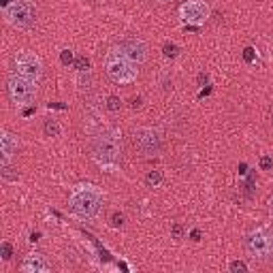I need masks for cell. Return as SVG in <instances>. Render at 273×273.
I'll return each instance as SVG.
<instances>
[{
	"mask_svg": "<svg viewBox=\"0 0 273 273\" xmlns=\"http://www.w3.org/2000/svg\"><path fill=\"white\" fill-rule=\"evenodd\" d=\"M19 269H21V273H49L52 271V265L47 263V258L41 252H30L21 260Z\"/></svg>",
	"mask_w": 273,
	"mask_h": 273,
	"instance_id": "8fae6325",
	"label": "cell"
},
{
	"mask_svg": "<svg viewBox=\"0 0 273 273\" xmlns=\"http://www.w3.org/2000/svg\"><path fill=\"white\" fill-rule=\"evenodd\" d=\"M163 55L164 58H169V60H173V58L180 55V47H177L175 43H164L163 45Z\"/></svg>",
	"mask_w": 273,
	"mask_h": 273,
	"instance_id": "2e32d148",
	"label": "cell"
},
{
	"mask_svg": "<svg viewBox=\"0 0 273 273\" xmlns=\"http://www.w3.org/2000/svg\"><path fill=\"white\" fill-rule=\"evenodd\" d=\"M32 113H35V107H32V105H30V107H26V109H24V115H26V118H28V115H32Z\"/></svg>",
	"mask_w": 273,
	"mask_h": 273,
	"instance_id": "f1b7e54d",
	"label": "cell"
},
{
	"mask_svg": "<svg viewBox=\"0 0 273 273\" xmlns=\"http://www.w3.org/2000/svg\"><path fill=\"white\" fill-rule=\"evenodd\" d=\"M7 90H9L11 103H15L18 107H30L36 100L38 83L26 79V77H21L18 73H11L7 81Z\"/></svg>",
	"mask_w": 273,
	"mask_h": 273,
	"instance_id": "5b68a950",
	"label": "cell"
},
{
	"mask_svg": "<svg viewBox=\"0 0 273 273\" xmlns=\"http://www.w3.org/2000/svg\"><path fill=\"white\" fill-rule=\"evenodd\" d=\"M271 166H273L271 156H263V158H260V169H263V171H269Z\"/></svg>",
	"mask_w": 273,
	"mask_h": 273,
	"instance_id": "d4e9b609",
	"label": "cell"
},
{
	"mask_svg": "<svg viewBox=\"0 0 273 273\" xmlns=\"http://www.w3.org/2000/svg\"><path fill=\"white\" fill-rule=\"evenodd\" d=\"M163 182H164V173L160 169H154L146 175V186L147 188H158Z\"/></svg>",
	"mask_w": 273,
	"mask_h": 273,
	"instance_id": "5bb4252c",
	"label": "cell"
},
{
	"mask_svg": "<svg viewBox=\"0 0 273 273\" xmlns=\"http://www.w3.org/2000/svg\"><path fill=\"white\" fill-rule=\"evenodd\" d=\"M271 256H273V254H271Z\"/></svg>",
	"mask_w": 273,
	"mask_h": 273,
	"instance_id": "d6a6232c",
	"label": "cell"
},
{
	"mask_svg": "<svg viewBox=\"0 0 273 273\" xmlns=\"http://www.w3.org/2000/svg\"><path fill=\"white\" fill-rule=\"evenodd\" d=\"M171 237H173L175 241H180V239L186 237V228H183L182 222H175V224L171 226Z\"/></svg>",
	"mask_w": 273,
	"mask_h": 273,
	"instance_id": "d6986e66",
	"label": "cell"
},
{
	"mask_svg": "<svg viewBox=\"0 0 273 273\" xmlns=\"http://www.w3.org/2000/svg\"><path fill=\"white\" fill-rule=\"evenodd\" d=\"M19 149V139L9 130L0 132V154H2V164H9V160L18 154Z\"/></svg>",
	"mask_w": 273,
	"mask_h": 273,
	"instance_id": "7c38bea8",
	"label": "cell"
},
{
	"mask_svg": "<svg viewBox=\"0 0 273 273\" xmlns=\"http://www.w3.org/2000/svg\"><path fill=\"white\" fill-rule=\"evenodd\" d=\"M158 2H171V0H158Z\"/></svg>",
	"mask_w": 273,
	"mask_h": 273,
	"instance_id": "1f68e13d",
	"label": "cell"
},
{
	"mask_svg": "<svg viewBox=\"0 0 273 273\" xmlns=\"http://www.w3.org/2000/svg\"><path fill=\"white\" fill-rule=\"evenodd\" d=\"M90 152L100 169L113 173L122 160V132L118 128H107V130L98 132L92 139Z\"/></svg>",
	"mask_w": 273,
	"mask_h": 273,
	"instance_id": "6da1fadb",
	"label": "cell"
},
{
	"mask_svg": "<svg viewBox=\"0 0 273 273\" xmlns=\"http://www.w3.org/2000/svg\"><path fill=\"white\" fill-rule=\"evenodd\" d=\"M0 256H2V260H11V256H13V246H11L9 241L0 243Z\"/></svg>",
	"mask_w": 273,
	"mask_h": 273,
	"instance_id": "44dd1931",
	"label": "cell"
},
{
	"mask_svg": "<svg viewBox=\"0 0 273 273\" xmlns=\"http://www.w3.org/2000/svg\"><path fill=\"white\" fill-rule=\"evenodd\" d=\"M228 271L231 273H248L250 267L243 263V260H231V263H228Z\"/></svg>",
	"mask_w": 273,
	"mask_h": 273,
	"instance_id": "e0dca14e",
	"label": "cell"
},
{
	"mask_svg": "<svg viewBox=\"0 0 273 273\" xmlns=\"http://www.w3.org/2000/svg\"><path fill=\"white\" fill-rule=\"evenodd\" d=\"M118 47H120L122 52H124L135 64L147 62V55H149V52H147V43H146V41H141V38H137V36L122 38Z\"/></svg>",
	"mask_w": 273,
	"mask_h": 273,
	"instance_id": "30bf717a",
	"label": "cell"
},
{
	"mask_svg": "<svg viewBox=\"0 0 273 273\" xmlns=\"http://www.w3.org/2000/svg\"><path fill=\"white\" fill-rule=\"evenodd\" d=\"M132 143H135V147L139 152L146 154V156H156V154L163 152V147H164V139L160 135V130L149 128V126L137 128V130L132 132Z\"/></svg>",
	"mask_w": 273,
	"mask_h": 273,
	"instance_id": "ba28073f",
	"label": "cell"
},
{
	"mask_svg": "<svg viewBox=\"0 0 273 273\" xmlns=\"http://www.w3.org/2000/svg\"><path fill=\"white\" fill-rule=\"evenodd\" d=\"M190 239H192V241H200V231H199V228H194V231L190 233Z\"/></svg>",
	"mask_w": 273,
	"mask_h": 273,
	"instance_id": "4316f807",
	"label": "cell"
},
{
	"mask_svg": "<svg viewBox=\"0 0 273 273\" xmlns=\"http://www.w3.org/2000/svg\"><path fill=\"white\" fill-rule=\"evenodd\" d=\"M2 18L9 26L18 28V30H28L36 24V2L35 0H11L7 7H2Z\"/></svg>",
	"mask_w": 273,
	"mask_h": 273,
	"instance_id": "277c9868",
	"label": "cell"
},
{
	"mask_svg": "<svg viewBox=\"0 0 273 273\" xmlns=\"http://www.w3.org/2000/svg\"><path fill=\"white\" fill-rule=\"evenodd\" d=\"M124 214H118V211H115L113 216H111V226H115V228H120V226H124Z\"/></svg>",
	"mask_w": 273,
	"mask_h": 273,
	"instance_id": "603a6c76",
	"label": "cell"
},
{
	"mask_svg": "<svg viewBox=\"0 0 273 273\" xmlns=\"http://www.w3.org/2000/svg\"><path fill=\"white\" fill-rule=\"evenodd\" d=\"M103 192L94 183H77L69 194V209L73 211L77 218L81 220H92L98 216L103 207Z\"/></svg>",
	"mask_w": 273,
	"mask_h": 273,
	"instance_id": "7a4b0ae2",
	"label": "cell"
},
{
	"mask_svg": "<svg viewBox=\"0 0 273 273\" xmlns=\"http://www.w3.org/2000/svg\"><path fill=\"white\" fill-rule=\"evenodd\" d=\"M243 248L250 258L267 260L273 254V235L267 228H252L243 239Z\"/></svg>",
	"mask_w": 273,
	"mask_h": 273,
	"instance_id": "8992f818",
	"label": "cell"
},
{
	"mask_svg": "<svg viewBox=\"0 0 273 273\" xmlns=\"http://www.w3.org/2000/svg\"><path fill=\"white\" fill-rule=\"evenodd\" d=\"M43 132H45V137L55 139V137L62 135V126L58 124V120L49 118V120H45V124H43Z\"/></svg>",
	"mask_w": 273,
	"mask_h": 273,
	"instance_id": "4fadbf2b",
	"label": "cell"
},
{
	"mask_svg": "<svg viewBox=\"0 0 273 273\" xmlns=\"http://www.w3.org/2000/svg\"><path fill=\"white\" fill-rule=\"evenodd\" d=\"M13 73H18L21 77L30 81L41 83L43 79V60L41 55L30 52V49H21L13 55Z\"/></svg>",
	"mask_w": 273,
	"mask_h": 273,
	"instance_id": "52a82bcc",
	"label": "cell"
},
{
	"mask_svg": "<svg viewBox=\"0 0 273 273\" xmlns=\"http://www.w3.org/2000/svg\"><path fill=\"white\" fill-rule=\"evenodd\" d=\"M254 55H256L254 47H246V49H243V60H246L248 64H252V62H254Z\"/></svg>",
	"mask_w": 273,
	"mask_h": 273,
	"instance_id": "cb8c5ba5",
	"label": "cell"
},
{
	"mask_svg": "<svg viewBox=\"0 0 273 273\" xmlns=\"http://www.w3.org/2000/svg\"><path fill=\"white\" fill-rule=\"evenodd\" d=\"M180 19L188 26H200L209 19L211 15V7L205 0H186L180 4Z\"/></svg>",
	"mask_w": 273,
	"mask_h": 273,
	"instance_id": "9c48e42d",
	"label": "cell"
},
{
	"mask_svg": "<svg viewBox=\"0 0 273 273\" xmlns=\"http://www.w3.org/2000/svg\"><path fill=\"white\" fill-rule=\"evenodd\" d=\"M269 211H271V216H273V197L269 199Z\"/></svg>",
	"mask_w": 273,
	"mask_h": 273,
	"instance_id": "4dcf8cb0",
	"label": "cell"
},
{
	"mask_svg": "<svg viewBox=\"0 0 273 273\" xmlns=\"http://www.w3.org/2000/svg\"><path fill=\"white\" fill-rule=\"evenodd\" d=\"M139 64L132 62L128 55L122 52V49L115 45L111 47L107 55H105V73L113 83H122V86H126V83H132L137 81L139 77Z\"/></svg>",
	"mask_w": 273,
	"mask_h": 273,
	"instance_id": "3957f363",
	"label": "cell"
},
{
	"mask_svg": "<svg viewBox=\"0 0 273 273\" xmlns=\"http://www.w3.org/2000/svg\"><path fill=\"white\" fill-rule=\"evenodd\" d=\"M38 237H41V233H32V235H30V241H32V243L38 241Z\"/></svg>",
	"mask_w": 273,
	"mask_h": 273,
	"instance_id": "f546056e",
	"label": "cell"
},
{
	"mask_svg": "<svg viewBox=\"0 0 273 273\" xmlns=\"http://www.w3.org/2000/svg\"><path fill=\"white\" fill-rule=\"evenodd\" d=\"M197 81L200 83V86H205V83L209 81V75H207V73H199V77H197Z\"/></svg>",
	"mask_w": 273,
	"mask_h": 273,
	"instance_id": "484cf974",
	"label": "cell"
},
{
	"mask_svg": "<svg viewBox=\"0 0 273 273\" xmlns=\"http://www.w3.org/2000/svg\"><path fill=\"white\" fill-rule=\"evenodd\" d=\"M73 66L77 69V73H86V71H90V60H88L86 55H77Z\"/></svg>",
	"mask_w": 273,
	"mask_h": 273,
	"instance_id": "ac0fdd59",
	"label": "cell"
},
{
	"mask_svg": "<svg viewBox=\"0 0 273 273\" xmlns=\"http://www.w3.org/2000/svg\"><path fill=\"white\" fill-rule=\"evenodd\" d=\"M122 98L120 96H107V100H105V107H107V111H111V113H118V111L122 109Z\"/></svg>",
	"mask_w": 273,
	"mask_h": 273,
	"instance_id": "9a60e30c",
	"label": "cell"
},
{
	"mask_svg": "<svg viewBox=\"0 0 273 273\" xmlns=\"http://www.w3.org/2000/svg\"><path fill=\"white\" fill-rule=\"evenodd\" d=\"M77 81H79V88H90V71L77 73Z\"/></svg>",
	"mask_w": 273,
	"mask_h": 273,
	"instance_id": "7402d4cb",
	"label": "cell"
},
{
	"mask_svg": "<svg viewBox=\"0 0 273 273\" xmlns=\"http://www.w3.org/2000/svg\"><path fill=\"white\" fill-rule=\"evenodd\" d=\"M60 62H62L64 66H71V64H75V55L71 49H62L60 52Z\"/></svg>",
	"mask_w": 273,
	"mask_h": 273,
	"instance_id": "ffe728a7",
	"label": "cell"
},
{
	"mask_svg": "<svg viewBox=\"0 0 273 273\" xmlns=\"http://www.w3.org/2000/svg\"><path fill=\"white\" fill-rule=\"evenodd\" d=\"M130 107H132V109H139V107H141V98H132V100H130Z\"/></svg>",
	"mask_w": 273,
	"mask_h": 273,
	"instance_id": "83f0119b",
	"label": "cell"
}]
</instances>
